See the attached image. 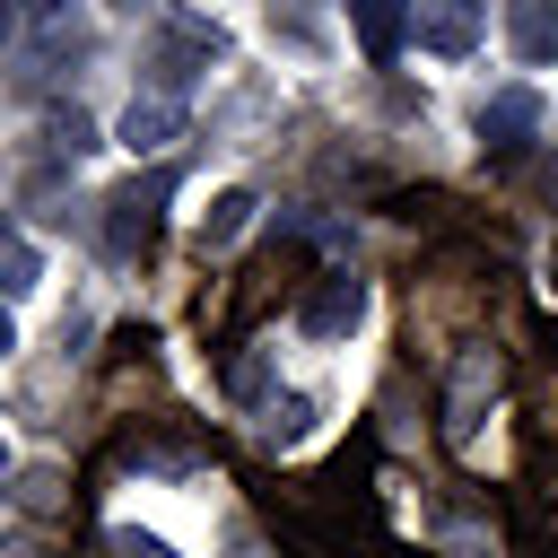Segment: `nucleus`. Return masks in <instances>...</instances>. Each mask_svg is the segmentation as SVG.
<instances>
[{"instance_id":"1","label":"nucleus","mask_w":558,"mask_h":558,"mask_svg":"<svg viewBox=\"0 0 558 558\" xmlns=\"http://www.w3.org/2000/svg\"><path fill=\"white\" fill-rule=\"evenodd\" d=\"M488 392H497V349H462V366H453V384H445V436H453V445H471Z\"/></svg>"},{"instance_id":"2","label":"nucleus","mask_w":558,"mask_h":558,"mask_svg":"<svg viewBox=\"0 0 558 558\" xmlns=\"http://www.w3.org/2000/svg\"><path fill=\"white\" fill-rule=\"evenodd\" d=\"M357 314H366V279H349V270H331L305 305H296V323L314 331V340H340V331H357Z\"/></svg>"},{"instance_id":"3","label":"nucleus","mask_w":558,"mask_h":558,"mask_svg":"<svg viewBox=\"0 0 558 558\" xmlns=\"http://www.w3.org/2000/svg\"><path fill=\"white\" fill-rule=\"evenodd\" d=\"M480 17H488V0H418V44L445 52V61H462L480 44Z\"/></svg>"},{"instance_id":"4","label":"nucleus","mask_w":558,"mask_h":558,"mask_svg":"<svg viewBox=\"0 0 558 558\" xmlns=\"http://www.w3.org/2000/svg\"><path fill=\"white\" fill-rule=\"evenodd\" d=\"M166 192H174V166H157L148 183H131V192H113V201H105V209H113V244H122V253L157 235V201H166Z\"/></svg>"},{"instance_id":"5","label":"nucleus","mask_w":558,"mask_h":558,"mask_svg":"<svg viewBox=\"0 0 558 558\" xmlns=\"http://www.w3.org/2000/svg\"><path fill=\"white\" fill-rule=\"evenodd\" d=\"M174 140H183V105H174V96H140V105L122 113V148H131V157H166Z\"/></svg>"},{"instance_id":"6","label":"nucleus","mask_w":558,"mask_h":558,"mask_svg":"<svg viewBox=\"0 0 558 558\" xmlns=\"http://www.w3.org/2000/svg\"><path fill=\"white\" fill-rule=\"evenodd\" d=\"M506 44L514 61H558V0H506Z\"/></svg>"},{"instance_id":"7","label":"nucleus","mask_w":558,"mask_h":558,"mask_svg":"<svg viewBox=\"0 0 558 558\" xmlns=\"http://www.w3.org/2000/svg\"><path fill=\"white\" fill-rule=\"evenodd\" d=\"M532 122H541V96H532V87H506V96L480 105V140H488V148H523Z\"/></svg>"},{"instance_id":"8","label":"nucleus","mask_w":558,"mask_h":558,"mask_svg":"<svg viewBox=\"0 0 558 558\" xmlns=\"http://www.w3.org/2000/svg\"><path fill=\"white\" fill-rule=\"evenodd\" d=\"M349 26L366 44V61H392L401 35H410V0H349Z\"/></svg>"},{"instance_id":"9","label":"nucleus","mask_w":558,"mask_h":558,"mask_svg":"<svg viewBox=\"0 0 558 558\" xmlns=\"http://www.w3.org/2000/svg\"><path fill=\"white\" fill-rule=\"evenodd\" d=\"M35 270H44V262H35V244L0 227V296H26V288H35Z\"/></svg>"},{"instance_id":"10","label":"nucleus","mask_w":558,"mask_h":558,"mask_svg":"<svg viewBox=\"0 0 558 558\" xmlns=\"http://www.w3.org/2000/svg\"><path fill=\"white\" fill-rule=\"evenodd\" d=\"M244 218H253V192H218V201H209V218H201V235H209V244H235V235H244Z\"/></svg>"},{"instance_id":"11","label":"nucleus","mask_w":558,"mask_h":558,"mask_svg":"<svg viewBox=\"0 0 558 558\" xmlns=\"http://www.w3.org/2000/svg\"><path fill=\"white\" fill-rule=\"evenodd\" d=\"M52 148H70V157H87V148H96V122H87L78 105H61V113H52Z\"/></svg>"},{"instance_id":"12","label":"nucleus","mask_w":558,"mask_h":558,"mask_svg":"<svg viewBox=\"0 0 558 558\" xmlns=\"http://www.w3.org/2000/svg\"><path fill=\"white\" fill-rule=\"evenodd\" d=\"M105 549H113V558H174V549H166L157 532H140V523H113V532H105Z\"/></svg>"},{"instance_id":"13","label":"nucleus","mask_w":558,"mask_h":558,"mask_svg":"<svg viewBox=\"0 0 558 558\" xmlns=\"http://www.w3.org/2000/svg\"><path fill=\"white\" fill-rule=\"evenodd\" d=\"M305 418H314V401H305V392L270 401V436H279V445H288V436H305Z\"/></svg>"},{"instance_id":"14","label":"nucleus","mask_w":558,"mask_h":558,"mask_svg":"<svg viewBox=\"0 0 558 558\" xmlns=\"http://www.w3.org/2000/svg\"><path fill=\"white\" fill-rule=\"evenodd\" d=\"M9 349H17V323H9V305H0V357H9Z\"/></svg>"},{"instance_id":"15","label":"nucleus","mask_w":558,"mask_h":558,"mask_svg":"<svg viewBox=\"0 0 558 558\" xmlns=\"http://www.w3.org/2000/svg\"><path fill=\"white\" fill-rule=\"evenodd\" d=\"M549 201H558V166H549Z\"/></svg>"},{"instance_id":"16","label":"nucleus","mask_w":558,"mask_h":558,"mask_svg":"<svg viewBox=\"0 0 558 558\" xmlns=\"http://www.w3.org/2000/svg\"><path fill=\"white\" fill-rule=\"evenodd\" d=\"M0 35H9V0H0Z\"/></svg>"}]
</instances>
